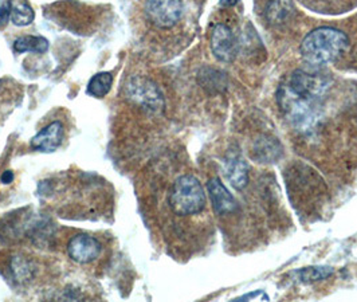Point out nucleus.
I'll list each match as a JSON object with an SVG mask.
<instances>
[{
    "mask_svg": "<svg viewBox=\"0 0 357 302\" xmlns=\"http://www.w3.org/2000/svg\"><path fill=\"white\" fill-rule=\"evenodd\" d=\"M1 183H4V184H8V183H11L13 180H14V174L11 172V171H6L3 175H1Z\"/></svg>",
    "mask_w": 357,
    "mask_h": 302,
    "instance_id": "nucleus-18",
    "label": "nucleus"
},
{
    "mask_svg": "<svg viewBox=\"0 0 357 302\" xmlns=\"http://www.w3.org/2000/svg\"><path fill=\"white\" fill-rule=\"evenodd\" d=\"M351 47V39L336 27H319L305 36L300 53L312 66L336 63Z\"/></svg>",
    "mask_w": 357,
    "mask_h": 302,
    "instance_id": "nucleus-1",
    "label": "nucleus"
},
{
    "mask_svg": "<svg viewBox=\"0 0 357 302\" xmlns=\"http://www.w3.org/2000/svg\"><path fill=\"white\" fill-rule=\"evenodd\" d=\"M8 11V18L15 26H29L36 18L34 10L27 3V0H4L3 1Z\"/></svg>",
    "mask_w": 357,
    "mask_h": 302,
    "instance_id": "nucleus-12",
    "label": "nucleus"
},
{
    "mask_svg": "<svg viewBox=\"0 0 357 302\" xmlns=\"http://www.w3.org/2000/svg\"><path fill=\"white\" fill-rule=\"evenodd\" d=\"M113 85V77L110 73H98L89 81L88 93L93 97L102 98L112 89Z\"/></svg>",
    "mask_w": 357,
    "mask_h": 302,
    "instance_id": "nucleus-14",
    "label": "nucleus"
},
{
    "mask_svg": "<svg viewBox=\"0 0 357 302\" xmlns=\"http://www.w3.org/2000/svg\"><path fill=\"white\" fill-rule=\"evenodd\" d=\"M252 158L262 163H274L282 156V145L271 136H261L252 144Z\"/></svg>",
    "mask_w": 357,
    "mask_h": 302,
    "instance_id": "nucleus-10",
    "label": "nucleus"
},
{
    "mask_svg": "<svg viewBox=\"0 0 357 302\" xmlns=\"http://www.w3.org/2000/svg\"><path fill=\"white\" fill-rule=\"evenodd\" d=\"M210 45L215 58L225 63L232 62L239 53V38L234 33L232 26L223 22L215 24Z\"/></svg>",
    "mask_w": 357,
    "mask_h": 302,
    "instance_id": "nucleus-5",
    "label": "nucleus"
},
{
    "mask_svg": "<svg viewBox=\"0 0 357 302\" xmlns=\"http://www.w3.org/2000/svg\"><path fill=\"white\" fill-rule=\"evenodd\" d=\"M11 273L14 278L19 282H26L30 281L34 277L36 269L30 261L22 257H15L11 262Z\"/></svg>",
    "mask_w": 357,
    "mask_h": 302,
    "instance_id": "nucleus-15",
    "label": "nucleus"
},
{
    "mask_svg": "<svg viewBox=\"0 0 357 302\" xmlns=\"http://www.w3.org/2000/svg\"><path fill=\"white\" fill-rule=\"evenodd\" d=\"M63 140V125L54 121L42 129L31 140V148L40 152H53Z\"/></svg>",
    "mask_w": 357,
    "mask_h": 302,
    "instance_id": "nucleus-9",
    "label": "nucleus"
},
{
    "mask_svg": "<svg viewBox=\"0 0 357 302\" xmlns=\"http://www.w3.org/2000/svg\"><path fill=\"white\" fill-rule=\"evenodd\" d=\"M225 171L232 188L243 191L250 181V165L236 151H230L225 159Z\"/></svg>",
    "mask_w": 357,
    "mask_h": 302,
    "instance_id": "nucleus-7",
    "label": "nucleus"
},
{
    "mask_svg": "<svg viewBox=\"0 0 357 302\" xmlns=\"http://www.w3.org/2000/svg\"><path fill=\"white\" fill-rule=\"evenodd\" d=\"M238 3V0H220V4L225 7H231Z\"/></svg>",
    "mask_w": 357,
    "mask_h": 302,
    "instance_id": "nucleus-19",
    "label": "nucleus"
},
{
    "mask_svg": "<svg viewBox=\"0 0 357 302\" xmlns=\"http://www.w3.org/2000/svg\"><path fill=\"white\" fill-rule=\"evenodd\" d=\"M207 191L211 199V204L214 209L215 215L220 219H232L238 215L241 207L231 192L226 188L219 178H213L207 183Z\"/></svg>",
    "mask_w": 357,
    "mask_h": 302,
    "instance_id": "nucleus-6",
    "label": "nucleus"
},
{
    "mask_svg": "<svg viewBox=\"0 0 357 302\" xmlns=\"http://www.w3.org/2000/svg\"><path fill=\"white\" fill-rule=\"evenodd\" d=\"M144 11L148 20L158 29L168 30L183 17L181 0H145Z\"/></svg>",
    "mask_w": 357,
    "mask_h": 302,
    "instance_id": "nucleus-3",
    "label": "nucleus"
},
{
    "mask_svg": "<svg viewBox=\"0 0 357 302\" xmlns=\"http://www.w3.org/2000/svg\"><path fill=\"white\" fill-rule=\"evenodd\" d=\"M49 49V40L43 36H20L14 43V50L17 53L43 54Z\"/></svg>",
    "mask_w": 357,
    "mask_h": 302,
    "instance_id": "nucleus-13",
    "label": "nucleus"
},
{
    "mask_svg": "<svg viewBox=\"0 0 357 302\" xmlns=\"http://www.w3.org/2000/svg\"><path fill=\"white\" fill-rule=\"evenodd\" d=\"M68 252L73 261L78 264H89L98 258L101 252V243L90 235L79 234L70 239Z\"/></svg>",
    "mask_w": 357,
    "mask_h": 302,
    "instance_id": "nucleus-8",
    "label": "nucleus"
},
{
    "mask_svg": "<svg viewBox=\"0 0 357 302\" xmlns=\"http://www.w3.org/2000/svg\"><path fill=\"white\" fill-rule=\"evenodd\" d=\"M333 273L332 267H305L297 271L298 280L304 284H310L316 281H321L331 277Z\"/></svg>",
    "mask_w": 357,
    "mask_h": 302,
    "instance_id": "nucleus-16",
    "label": "nucleus"
},
{
    "mask_svg": "<svg viewBox=\"0 0 357 302\" xmlns=\"http://www.w3.org/2000/svg\"><path fill=\"white\" fill-rule=\"evenodd\" d=\"M126 91L129 98L146 112L159 113L164 109V98L159 88L149 80L135 77L129 81Z\"/></svg>",
    "mask_w": 357,
    "mask_h": 302,
    "instance_id": "nucleus-4",
    "label": "nucleus"
},
{
    "mask_svg": "<svg viewBox=\"0 0 357 302\" xmlns=\"http://www.w3.org/2000/svg\"><path fill=\"white\" fill-rule=\"evenodd\" d=\"M293 0H270L265 10V18L271 26H284L293 18Z\"/></svg>",
    "mask_w": 357,
    "mask_h": 302,
    "instance_id": "nucleus-11",
    "label": "nucleus"
},
{
    "mask_svg": "<svg viewBox=\"0 0 357 302\" xmlns=\"http://www.w3.org/2000/svg\"><path fill=\"white\" fill-rule=\"evenodd\" d=\"M259 300H264V301H268V296L266 293L261 292V290H255L252 293L249 294H245L239 299H236L235 301H259Z\"/></svg>",
    "mask_w": 357,
    "mask_h": 302,
    "instance_id": "nucleus-17",
    "label": "nucleus"
},
{
    "mask_svg": "<svg viewBox=\"0 0 357 302\" xmlns=\"http://www.w3.org/2000/svg\"><path fill=\"white\" fill-rule=\"evenodd\" d=\"M167 204L172 215L178 219H206L207 196L199 179L192 174H181L171 183Z\"/></svg>",
    "mask_w": 357,
    "mask_h": 302,
    "instance_id": "nucleus-2",
    "label": "nucleus"
}]
</instances>
